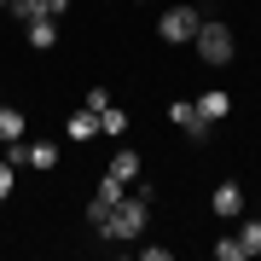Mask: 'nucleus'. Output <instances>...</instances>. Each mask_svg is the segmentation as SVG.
<instances>
[{"instance_id": "nucleus-13", "label": "nucleus", "mask_w": 261, "mask_h": 261, "mask_svg": "<svg viewBox=\"0 0 261 261\" xmlns=\"http://www.w3.org/2000/svg\"><path fill=\"white\" fill-rule=\"evenodd\" d=\"M122 128H128V116H122L116 105H105V111H99V134H111V140H116Z\"/></svg>"}, {"instance_id": "nucleus-2", "label": "nucleus", "mask_w": 261, "mask_h": 261, "mask_svg": "<svg viewBox=\"0 0 261 261\" xmlns=\"http://www.w3.org/2000/svg\"><path fill=\"white\" fill-rule=\"evenodd\" d=\"M192 47H197V58H203V64H232V29H226L221 18H203L197 23V35H192Z\"/></svg>"}, {"instance_id": "nucleus-6", "label": "nucleus", "mask_w": 261, "mask_h": 261, "mask_svg": "<svg viewBox=\"0 0 261 261\" xmlns=\"http://www.w3.org/2000/svg\"><path fill=\"white\" fill-rule=\"evenodd\" d=\"M64 134H70V140H93V134H99V111H93V105H82V111L64 122Z\"/></svg>"}, {"instance_id": "nucleus-1", "label": "nucleus", "mask_w": 261, "mask_h": 261, "mask_svg": "<svg viewBox=\"0 0 261 261\" xmlns=\"http://www.w3.org/2000/svg\"><path fill=\"white\" fill-rule=\"evenodd\" d=\"M145 197H151V186L122 192V203L111 209V221H105L99 232H105V238H140V232H145V221H151V203H145Z\"/></svg>"}, {"instance_id": "nucleus-4", "label": "nucleus", "mask_w": 261, "mask_h": 261, "mask_svg": "<svg viewBox=\"0 0 261 261\" xmlns=\"http://www.w3.org/2000/svg\"><path fill=\"white\" fill-rule=\"evenodd\" d=\"M168 122H174V128H186L192 140H209L215 134V122L197 111V99H180V105H168Z\"/></svg>"}, {"instance_id": "nucleus-14", "label": "nucleus", "mask_w": 261, "mask_h": 261, "mask_svg": "<svg viewBox=\"0 0 261 261\" xmlns=\"http://www.w3.org/2000/svg\"><path fill=\"white\" fill-rule=\"evenodd\" d=\"M23 151H29V168H53V163H58V151H53L47 140H41V145H29V140H23Z\"/></svg>"}, {"instance_id": "nucleus-16", "label": "nucleus", "mask_w": 261, "mask_h": 261, "mask_svg": "<svg viewBox=\"0 0 261 261\" xmlns=\"http://www.w3.org/2000/svg\"><path fill=\"white\" fill-rule=\"evenodd\" d=\"M12 174H18V168H12L6 157H0V203H6V197H12Z\"/></svg>"}, {"instance_id": "nucleus-3", "label": "nucleus", "mask_w": 261, "mask_h": 261, "mask_svg": "<svg viewBox=\"0 0 261 261\" xmlns=\"http://www.w3.org/2000/svg\"><path fill=\"white\" fill-rule=\"evenodd\" d=\"M197 23H203V12H192V6H174V12H163V18H157V35L180 47V41H192V35H197Z\"/></svg>"}, {"instance_id": "nucleus-10", "label": "nucleus", "mask_w": 261, "mask_h": 261, "mask_svg": "<svg viewBox=\"0 0 261 261\" xmlns=\"http://www.w3.org/2000/svg\"><path fill=\"white\" fill-rule=\"evenodd\" d=\"M111 174L116 180H140V151H116V157H111Z\"/></svg>"}, {"instance_id": "nucleus-18", "label": "nucleus", "mask_w": 261, "mask_h": 261, "mask_svg": "<svg viewBox=\"0 0 261 261\" xmlns=\"http://www.w3.org/2000/svg\"><path fill=\"white\" fill-rule=\"evenodd\" d=\"M0 12H6V0H0Z\"/></svg>"}, {"instance_id": "nucleus-17", "label": "nucleus", "mask_w": 261, "mask_h": 261, "mask_svg": "<svg viewBox=\"0 0 261 261\" xmlns=\"http://www.w3.org/2000/svg\"><path fill=\"white\" fill-rule=\"evenodd\" d=\"M64 6H70V0H41V12H47V18H58Z\"/></svg>"}, {"instance_id": "nucleus-7", "label": "nucleus", "mask_w": 261, "mask_h": 261, "mask_svg": "<svg viewBox=\"0 0 261 261\" xmlns=\"http://www.w3.org/2000/svg\"><path fill=\"white\" fill-rule=\"evenodd\" d=\"M23 29H29V47H41V53L58 47V18H35V23H23Z\"/></svg>"}, {"instance_id": "nucleus-19", "label": "nucleus", "mask_w": 261, "mask_h": 261, "mask_svg": "<svg viewBox=\"0 0 261 261\" xmlns=\"http://www.w3.org/2000/svg\"><path fill=\"white\" fill-rule=\"evenodd\" d=\"M140 6H145V0H140Z\"/></svg>"}, {"instance_id": "nucleus-11", "label": "nucleus", "mask_w": 261, "mask_h": 261, "mask_svg": "<svg viewBox=\"0 0 261 261\" xmlns=\"http://www.w3.org/2000/svg\"><path fill=\"white\" fill-rule=\"evenodd\" d=\"M6 18H18V23H35V18H47V12H41V0H6Z\"/></svg>"}, {"instance_id": "nucleus-12", "label": "nucleus", "mask_w": 261, "mask_h": 261, "mask_svg": "<svg viewBox=\"0 0 261 261\" xmlns=\"http://www.w3.org/2000/svg\"><path fill=\"white\" fill-rule=\"evenodd\" d=\"M238 244H244V261L261 255V221H244V226H238Z\"/></svg>"}, {"instance_id": "nucleus-8", "label": "nucleus", "mask_w": 261, "mask_h": 261, "mask_svg": "<svg viewBox=\"0 0 261 261\" xmlns=\"http://www.w3.org/2000/svg\"><path fill=\"white\" fill-rule=\"evenodd\" d=\"M23 140V111H12V105H0V145Z\"/></svg>"}, {"instance_id": "nucleus-15", "label": "nucleus", "mask_w": 261, "mask_h": 261, "mask_svg": "<svg viewBox=\"0 0 261 261\" xmlns=\"http://www.w3.org/2000/svg\"><path fill=\"white\" fill-rule=\"evenodd\" d=\"M215 261H244V244L238 238H221V244H215Z\"/></svg>"}, {"instance_id": "nucleus-9", "label": "nucleus", "mask_w": 261, "mask_h": 261, "mask_svg": "<svg viewBox=\"0 0 261 261\" xmlns=\"http://www.w3.org/2000/svg\"><path fill=\"white\" fill-rule=\"evenodd\" d=\"M197 111H203L209 122H221L226 111H232V99H226V93H221V87H209V93H203V99H197Z\"/></svg>"}, {"instance_id": "nucleus-5", "label": "nucleus", "mask_w": 261, "mask_h": 261, "mask_svg": "<svg viewBox=\"0 0 261 261\" xmlns=\"http://www.w3.org/2000/svg\"><path fill=\"white\" fill-rule=\"evenodd\" d=\"M209 209L221 215V221H238V215H244V192L232 186V180H221V186H215V197H209Z\"/></svg>"}]
</instances>
